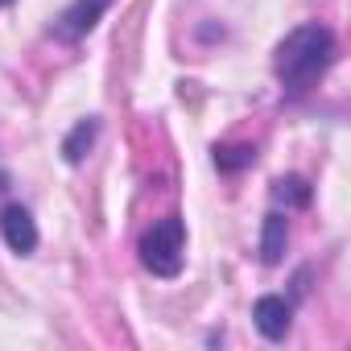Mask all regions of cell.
Masks as SVG:
<instances>
[{
	"label": "cell",
	"instance_id": "cell-4",
	"mask_svg": "<svg viewBox=\"0 0 351 351\" xmlns=\"http://www.w3.org/2000/svg\"><path fill=\"white\" fill-rule=\"evenodd\" d=\"M0 236H5V244L17 256H29L38 248V223H34V215L21 203H13V207L0 211Z\"/></svg>",
	"mask_w": 351,
	"mask_h": 351
},
{
	"label": "cell",
	"instance_id": "cell-9",
	"mask_svg": "<svg viewBox=\"0 0 351 351\" xmlns=\"http://www.w3.org/2000/svg\"><path fill=\"white\" fill-rule=\"evenodd\" d=\"M252 161H256V149L252 145H215V165L228 169V173H236V169H244Z\"/></svg>",
	"mask_w": 351,
	"mask_h": 351
},
{
	"label": "cell",
	"instance_id": "cell-7",
	"mask_svg": "<svg viewBox=\"0 0 351 351\" xmlns=\"http://www.w3.org/2000/svg\"><path fill=\"white\" fill-rule=\"evenodd\" d=\"M95 136H99V120H95V116H87V120H79V124L71 128V136L62 141V157H66L71 165H79V161L87 157V149L95 145Z\"/></svg>",
	"mask_w": 351,
	"mask_h": 351
},
{
	"label": "cell",
	"instance_id": "cell-2",
	"mask_svg": "<svg viewBox=\"0 0 351 351\" xmlns=\"http://www.w3.org/2000/svg\"><path fill=\"white\" fill-rule=\"evenodd\" d=\"M136 252H141V265H145L153 277H165V281L178 277V273H182V261H186V223H182V215L157 219V223L141 236Z\"/></svg>",
	"mask_w": 351,
	"mask_h": 351
},
{
	"label": "cell",
	"instance_id": "cell-3",
	"mask_svg": "<svg viewBox=\"0 0 351 351\" xmlns=\"http://www.w3.org/2000/svg\"><path fill=\"white\" fill-rule=\"evenodd\" d=\"M108 5H112V0H71V5L62 9V17L54 21L50 34L58 42H79V38H87L99 25V17L108 13Z\"/></svg>",
	"mask_w": 351,
	"mask_h": 351
},
{
	"label": "cell",
	"instance_id": "cell-8",
	"mask_svg": "<svg viewBox=\"0 0 351 351\" xmlns=\"http://www.w3.org/2000/svg\"><path fill=\"white\" fill-rule=\"evenodd\" d=\"M273 199L285 203V207H310V182L289 173V178H277L273 182Z\"/></svg>",
	"mask_w": 351,
	"mask_h": 351
},
{
	"label": "cell",
	"instance_id": "cell-5",
	"mask_svg": "<svg viewBox=\"0 0 351 351\" xmlns=\"http://www.w3.org/2000/svg\"><path fill=\"white\" fill-rule=\"evenodd\" d=\"M252 322H256V330L265 335V339H285L289 335V322H293V302L289 298H277V293H265V298H256V306H252Z\"/></svg>",
	"mask_w": 351,
	"mask_h": 351
},
{
	"label": "cell",
	"instance_id": "cell-6",
	"mask_svg": "<svg viewBox=\"0 0 351 351\" xmlns=\"http://www.w3.org/2000/svg\"><path fill=\"white\" fill-rule=\"evenodd\" d=\"M285 244H289V219L281 211H269L265 215V228H261V261L265 265H281Z\"/></svg>",
	"mask_w": 351,
	"mask_h": 351
},
{
	"label": "cell",
	"instance_id": "cell-1",
	"mask_svg": "<svg viewBox=\"0 0 351 351\" xmlns=\"http://www.w3.org/2000/svg\"><path fill=\"white\" fill-rule=\"evenodd\" d=\"M339 58V42L326 25L310 21V25H298L273 54V71H277V83L285 95H306Z\"/></svg>",
	"mask_w": 351,
	"mask_h": 351
},
{
	"label": "cell",
	"instance_id": "cell-10",
	"mask_svg": "<svg viewBox=\"0 0 351 351\" xmlns=\"http://www.w3.org/2000/svg\"><path fill=\"white\" fill-rule=\"evenodd\" d=\"M5 5H13V0H0V9H5Z\"/></svg>",
	"mask_w": 351,
	"mask_h": 351
}]
</instances>
